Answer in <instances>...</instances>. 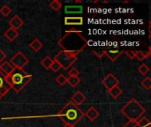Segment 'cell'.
<instances>
[{
    "instance_id": "6da1fadb",
    "label": "cell",
    "mask_w": 151,
    "mask_h": 127,
    "mask_svg": "<svg viewBox=\"0 0 151 127\" xmlns=\"http://www.w3.org/2000/svg\"><path fill=\"white\" fill-rule=\"evenodd\" d=\"M58 44L62 50L73 53L78 56V54L81 53L88 45V41L83 36L81 31L70 30L66 31L59 39Z\"/></svg>"
},
{
    "instance_id": "7a4b0ae2",
    "label": "cell",
    "mask_w": 151,
    "mask_h": 127,
    "mask_svg": "<svg viewBox=\"0 0 151 127\" xmlns=\"http://www.w3.org/2000/svg\"><path fill=\"white\" fill-rule=\"evenodd\" d=\"M55 116L59 118L65 125L75 126L84 117V113L79 106L70 101Z\"/></svg>"
},
{
    "instance_id": "3957f363",
    "label": "cell",
    "mask_w": 151,
    "mask_h": 127,
    "mask_svg": "<svg viewBox=\"0 0 151 127\" xmlns=\"http://www.w3.org/2000/svg\"><path fill=\"white\" fill-rule=\"evenodd\" d=\"M32 78V74L28 73L24 69L14 68L13 71L6 76V81L12 89L16 93H19L31 81Z\"/></svg>"
},
{
    "instance_id": "277c9868",
    "label": "cell",
    "mask_w": 151,
    "mask_h": 127,
    "mask_svg": "<svg viewBox=\"0 0 151 127\" xmlns=\"http://www.w3.org/2000/svg\"><path fill=\"white\" fill-rule=\"evenodd\" d=\"M144 107L134 98H132L121 109V113L129 119V121L136 122L145 113Z\"/></svg>"
},
{
    "instance_id": "5b68a950",
    "label": "cell",
    "mask_w": 151,
    "mask_h": 127,
    "mask_svg": "<svg viewBox=\"0 0 151 127\" xmlns=\"http://www.w3.org/2000/svg\"><path fill=\"white\" fill-rule=\"evenodd\" d=\"M77 55L70 52H66L64 50H60L58 53L56 54L54 57V61H56L62 69L68 70L76 61H77Z\"/></svg>"
},
{
    "instance_id": "8992f818",
    "label": "cell",
    "mask_w": 151,
    "mask_h": 127,
    "mask_svg": "<svg viewBox=\"0 0 151 127\" xmlns=\"http://www.w3.org/2000/svg\"><path fill=\"white\" fill-rule=\"evenodd\" d=\"M28 62V58L21 51H18L10 60V63L12 65V66L18 69H24Z\"/></svg>"
},
{
    "instance_id": "52a82bcc",
    "label": "cell",
    "mask_w": 151,
    "mask_h": 127,
    "mask_svg": "<svg viewBox=\"0 0 151 127\" xmlns=\"http://www.w3.org/2000/svg\"><path fill=\"white\" fill-rule=\"evenodd\" d=\"M102 84H103L108 90H111L112 88L119 86V80H118L112 73H109V74L102 80Z\"/></svg>"
},
{
    "instance_id": "ba28073f",
    "label": "cell",
    "mask_w": 151,
    "mask_h": 127,
    "mask_svg": "<svg viewBox=\"0 0 151 127\" xmlns=\"http://www.w3.org/2000/svg\"><path fill=\"white\" fill-rule=\"evenodd\" d=\"M11 87L6 81V77L0 71V101L10 92Z\"/></svg>"
},
{
    "instance_id": "9c48e42d",
    "label": "cell",
    "mask_w": 151,
    "mask_h": 127,
    "mask_svg": "<svg viewBox=\"0 0 151 127\" xmlns=\"http://www.w3.org/2000/svg\"><path fill=\"white\" fill-rule=\"evenodd\" d=\"M105 50V56L108 57V58L110 60H111L112 62L116 61L121 55L124 54L125 50H122L119 48H115V49H112V48H110V49H107V50Z\"/></svg>"
},
{
    "instance_id": "30bf717a",
    "label": "cell",
    "mask_w": 151,
    "mask_h": 127,
    "mask_svg": "<svg viewBox=\"0 0 151 127\" xmlns=\"http://www.w3.org/2000/svg\"><path fill=\"white\" fill-rule=\"evenodd\" d=\"M64 20L65 25L67 26H81L83 24V18L81 16H67Z\"/></svg>"
},
{
    "instance_id": "8fae6325",
    "label": "cell",
    "mask_w": 151,
    "mask_h": 127,
    "mask_svg": "<svg viewBox=\"0 0 151 127\" xmlns=\"http://www.w3.org/2000/svg\"><path fill=\"white\" fill-rule=\"evenodd\" d=\"M9 25H10V27L15 29V30H18L19 27H21L24 24V21L18 16V15H14L9 21H8Z\"/></svg>"
},
{
    "instance_id": "7c38bea8",
    "label": "cell",
    "mask_w": 151,
    "mask_h": 127,
    "mask_svg": "<svg viewBox=\"0 0 151 127\" xmlns=\"http://www.w3.org/2000/svg\"><path fill=\"white\" fill-rule=\"evenodd\" d=\"M14 67L12 66V65L10 62L7 61H4L0 64V71L2 72V73L6 77L8 76L12 71H13Z\"/></svg>"
},
{
    "instance_id": "4fadbf2b",
    "label": "cell",
    "mask_w": 151,
    "mask_h": 127,
    "mask_svg": "<svg viewBox=\"0 0 151 127\" xmlns=\"http://www.w3.org/2000/svg\"><path fill=\"white\" fill-rule=\"evenodd\" d=\"M86 96L81 92V91H77L71 98V102H73L74 104H76L77 106L78 105H81V103H83L85 101H86Z\"/></svg>"
},
{
    "instance_id": "5bb4252c",
    "label": "cell",
    "mask_w": 151,
    "mask_h": 127,
    "mask_svg": "<svg viewBox=\"0 0 151 127\" xmlns=\"http://www.w3.org/2000/svg\"><path fill=\"white\" fill-rule=\"evenodd\" d=\"M83 7L81 5H65V12L66 14H74V13H82Z\"/></svg>"
},
{
    "instance_id": "9a60e30c",
    "label": "cell",
    "mask_w": 151,
    "mask_h": 127,
    "mask_svg": "<svg viewBox=\"0 0 151 127\" xmlns=\"http://www.w3.org/2000/svg\"><path fill=\"white\" fill-rule=\"evenodd\" d=\"M19 32H18V30H15V29H13V28H12V27H9L5 32H4V36H5V38L8 40V41H10V42H13L18 36H19Z\"/></svg>"
},
{
    "instance_id": "2e32d148",
    "label": "cell",
    "mask_w": 151,
    "mask_h": 127,
    "mask_svg": "<svg viewBox=\"0 0 151 127\" xmlns=\"http://www.w3.org/2000/svg\"><path fill=\"white\" fill-rule=\"evenodd\" d=\"M84 116H86L91 122H93V121H95L99 117V112H98V110L96 108L90 107L88 110V111L86 113H84Z\"/></svg>"
},
{
    "instance_id": "e0dca14e",
    "label": "cell",
    "mask_w": 151,
    "mask_h": 127,
    "mask_svg": "<svg viewBox=\"0 0 151 127\" xmlns=\"http://www.w3.org/2000/svg\"><path fill=\"white\" fill-rule=\"evenodd\" d=\"M29 47H30V49H31L33 51L38 52V51L42 48V42L39 39L35 38V39L29 43Z\"/></svg>"
},
{
    "instance_id": "ac0fdd59",
    "label": "cell",
    "mask_w": 151,
    "mask_h": 127,
    "mask_svg": "<svg viewBox=\"0 0 151 127\" xmlns=\"http://www.w3.org/2000/svg\"><path fill=\"white\" fill-rule=\"evenodd\" d=\"M53 62H54V60H53L50 56H46V57L41 61V65H42V66L44 69H46V70H50V67H51Z\"/></svg>"
},
{
    "instance_id": "d6986e66",
    "label": "cell",
    "mask_w": 151,
    "mask_h": 127,
    "mask_svg": "<svg viewBox=\"0 0 151 127\" xmlns=\"http://www.w3.org/2000/svg\"><path fill=\"white\" fill-rule=\"evenodd\" d=\"M109 93H110V95H111L112 98L118 99V98L123 94V90H122L119 86H117V87L112 88L111 90H109Z\"/></svg>"
},
{
    "instance_id": "ffe728a7",
    "label": "cell",
    "mask_w": 151,
    "mask_h": 127,
    "mask_svg": "<svg viewBox=\"0 0 151 127\" xmlns=\"http://www.w3.org/2000/svg\"><path fill=\"white\" fill-rule=\"evenodd\" d=\"M137 127H151L150 121L146 117H142L139 120L136 121Z\"/></svg>"
},
{
    "instance_id": "44dd1931",
    "label": "cell",
    "mask_w": 151,
    "mask_h": 127,
    "mask_svg": "<svg viewBox=\"0 0 151 127\" xmlns=\"http://www.w3.org/2000/svg\"><path fill=\"white\" fill-rule=\"evenodd\" d=\"M81 80L79 77H68L67 78V83L72 87V88H76L80 83Z\"/></svg>"
},
{
    "instance_id": "7402d4cb",
    "label": "cell",
    "mask_w": 151,
    "mask_h": 127,
    "mask_svg": "<svg viewBox=\"0 0 151 127\" xmlns=\"http://www.w3.org/2000/svg\"><path fill=\"white\" fill-rule=\"evenodd\" d=\"M12 9L8 4H3L0 8V14L4 17H8L12 13Z\"/></svg>"
},
{
    "instance_id": "603a6c76",
    "label": "cell",
    "mask_w": 151,
    "mask_h": 127,
    "mask_svg": "<svg viewBox=\"0 0 151 127\" xmlns=\"http://www.w3.org/2000/svg\"><path fill=\"white\" fill-rule=\"evenodd\" d=\"M50 7L53 11H59L62 8V2H60L58 0H53L52 2L50 3Z\"/></svg>"
},
{
    "instance_id": "cb8c5ba5",
    "label": "cell",
    "mask_w": 151,
    "mask_h": 127,
    "mask_svg": "<svg viewBox=\"0 0 151 127\" xmlns=\"http://www.w3.org/2000/svg\"><path fill=\"white\" fill-rule=\"evenodd\" d=\"M138 71H139V72H140L142 75L145 76V75H147V74L150 72V68H149V66H148L147 65L142 64V65H141L139 66Z\"/></svg>"
},
{
    "instance_id": "d4e9b609",
    "label": "cell",
    "mask_w": 151,
    "mask_h": 127,
    "mask_svg": "<svg viewBox=\"0 0 151 127\" xmlns=\"http://www.w3.org/2000/svg\"><path fill=\"white\" fill-rule=\"evenodd\" d=\"M56 82L61 87H63L65 83H67V78L64 74H60L59 76L56 78Z\"/></svg>"
},
{
    "instance_id": "484cf974",
    "label": "cell",
    "mask_w": 151,
    "mask_h": 127,
    "mask_svg": "<svg viewBox=\"0 0 151 127\" xmlns=\"http://www.w3.org/2000/svg\"><path fill=\"white\" fill-rule=\"evenodd\" d=\"M141 84L146 90H150L151 88V79L150 77H146Z\"/></svg>"
},
{
    "instance_id": "4316f807",
    "label": "cell",
    "mask_w": 151,
    "mask_h": 127,
    "mask_svg": "<svg viewBox=\"0 0 151 127\" xmlns=\"http://www.w3.org/2000/svg\"><path fill=\"white\" fill-rule=\"evenodd\" d=\"M135 58H137L139 61H142V60L146 59L145 53H144V52H142V50L135 51Z\"/></svg>"
},
{
    "instance_id": "83f0119b",
    "label": "cell",
    "mask_w": 151,
    "mask_h": 127,
    "mask_svg": "<svg viewBox=\"0 0 151 127\" xmlns=\"http://www.w3.org/2000/svg\"><path fill=\"white\" fill-rule=\"evenodd\" d=\"M92 52L98 57V58H102L104 56H105V50H92Z\"/></svg>"
},
{
    "instance_id": "f1b7e54d",
    "label": "cell",
    "mask_w": 151,
    "mask_h": 127,
    "mask_svg": "<svg viewBox=\"0 0 151 127\" xmlns=\"http://www.w3.org/2000/svg\"><path fill=\"white\" fill-rule=\"evenodd\" d=\"M80 72L76 68H72L69 71V77H79Z\"/></svg>"
},
{
    "instance_id": "f546056e",
    "label": "cell",
    "mask_w": 151,
    "mask_h": 127,
    "mask_svg": "<svg viewBox=\"0 0 151 127\" xmlns=\"http://www.w3.org/2000/svg\"><path fill=\"white\" fill-rule=\"evenodd\" d=\"M60 69H61L60 65H59L56 61H54L53 64H52V65H51V67H50V70L53 71L54 72H58Z\"/></svg>"
},
{
    "instance_id": "4dcf8cb0",
    "label": "cell",
    "mask_w": 151,
    "mask_h": 127,
    "mask_svg": "<svg viewBox=\"0 0 151 127\" xmlns=\"http://www.w3.org/2000/svg\"><path fill=\"white\" fill-rule=\"evenodd\" d=\"M124 53H125L130 59L135 58V51H134V50H126Z\"/></svg>"
},
{
    "instance_id": "1f68e13d",
    "label": "cell",
    "mask_w": 151,
    "mask_h": 127,
    "mask_svg": "<svg viewBox=\"0 0 151 127\" xmlns=\"http://www.w3.org/2000/svg\"><path fill=\"white\" fill-rule=\"evenodd\" d=\"M123 127H137V126H136V122L128 121Z\"/></svg>"
},
{
    "instance_id": "d6a6232c",
    "label": "cell",
    "mask_w": 151,
    "mask_h": 127,
    "mask_svg": "<svg viewBox=\"0 0 151 127\" xmlns=\"http://www.w3.org/2000/svg\"><path fill=\"white\" fill-rule=\"evenodd\" d=\"M6 58V54L3 51V50H0V64L2 63V62H4V60Z\"/></svg>"
},
{
    "instance_id": "836d02e7",
    "label": "cell",
    "mask_w": 151,
    "mask_h": 127,
    "mask_svg": "<svg viewBox=\"0 0 151 127\" xmlns=\"http://www.w3.org/2000/svg\"><path fill=\"white\" fill-rule=\"evenodd\" d=\"M63 127H75V126H70V125H65Z\"/></svg>"
}]
</instances>
